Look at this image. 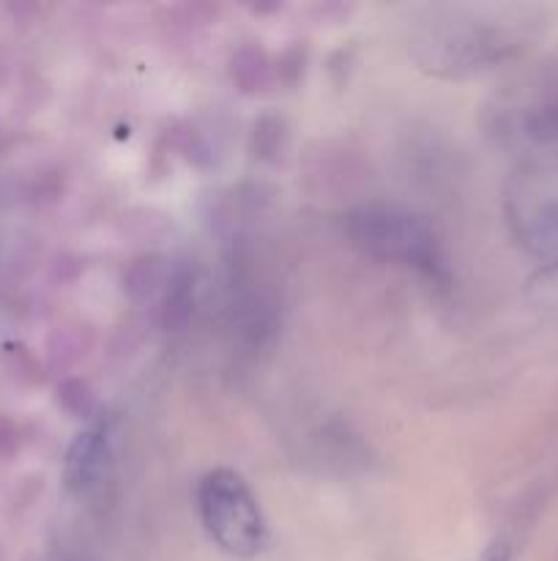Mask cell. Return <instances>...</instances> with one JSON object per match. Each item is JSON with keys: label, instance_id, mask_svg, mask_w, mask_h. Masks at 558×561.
I'll return each mask as SVG.
<instances>
[{"label": "cell", "instance_id": "1", "mask_svg": "<svg viewBox=\"0 0 558 561\" xmlns=\"http://www.w3.org/2000/svg\"><path fill=\"white\" fill-rule=\"evenodd\" d=\"M197 510L206 531L230 557H255L266 546V520L249 485L235 471H208L197 488Z\"/></svg>", "mask_w": 558, "mask_h": 561}, {"label": "cell", "instance_id": "2", "mask_svg": "<svg viewBox=\"0 0 558 561\" xmlns=\"http://www.w3.org/2000/svg\"><path fill=\"white\" fill-rule=\"evenodd\" d=\"M348 225L353 244H359L367 255L408 263L427 274H438L441 261H438L435 239L419 219L388 211V208H364L353 214Z\"/></svg>", "mask_w": 558, "mask_h": 561}, {"label": "cell", "instance_id": "3", "mask_svg": "<svg viewBox=\"0 0 558 561\" xmlns=\"http://www.w3.org/2000/svg\"><path fill=\"white\" fill-rule=\"evenodd\" d=\"M98 458H102V442L96 433H85L74 442L66 458V480L71 488H85L93 480V471L98 469Z\"/></svg>", "mask_w": 558, "mask_h": 561}, {"label": "cell", "instance_id": "4", "mask_svg": "<svg viewBox=\"0 0 558 561\" xmlns=\"http://www.w3.org/2000/svg\"><path fill=\"white\" fill-rule=\"evenodd\" d=\"M528 129L539 140H558V96H553L531 115Z\"/></svg>", "mask_w": 558, "mask_h": 561}, {"label": "cell", "instance_id": "5", "mask_svg": "<svg viewBox=\"0 0 558 561\" xmlns=\"http://www.w3.org/2000/svg\"><path fill=\"white\" fill-rule=\"evenodd\" d=\"M512 559V551H509L507 542H492L490 548H487V553L481 557V561H509Z\"/></svg>", "mask_w": 558, "mask_h": 561}, {"label": "cell", "instance_id": "6", "mask_svg": "<svg viewBox=\"0 0 558 561\" xmlns=\"http://www.w3.org/2000/svg\"><path fill=\"white\" fill-rule=\"evenodd\" d=\"M556 244H558V228H556Z\"/></svg>", "mask_w": 558, "mask_h": 561}]
</instances>
